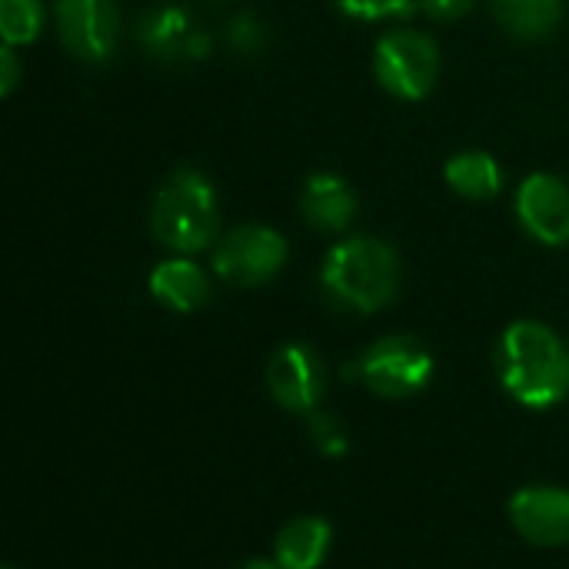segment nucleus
I'll list each match as a JSON object with an SVG mask.
<instances>
[{"mask_svg": "<svg viewBox=\"0 0 569 569\" xmlns=\"http://www.w3.org/2000/svg\"><path fill=\"white\" fill-rule=\"evenodd\" d=\"M17 80H20L17 53H13L10 47H3V50H0V93H3V97H7V93H13Z\"/></svg>", "mask_w": 569, "mask_h": 569, "instance_id": "obj_22", "label": "nucleus"}, {"mask_svg": "<svg viewBox=\"0 0 569 569\" xmlns=\"http://www.w3.org/2000/svg\"><path fill=\"white\" fill-rule=\"evenodd\" d=\"M343 377L363 383L377 397L407 400L430 383L433 357H430L427 343H420L417 337L393 333V337L370 343L350 367H343Z\"/></svg>", "mask_w": 569, "mask_h": 569, "instance_id": "obj_4", "label": "nucleus"}, {"mask_svg": "<svg viewBox=\"0 0 569 569\" xmlns=\"http://www.w3.org/2000/svg\"><path fill=\"white\" fill-rule=\"evenodd\" d=\"M517 217L523 230L547 243H569V187L553 173H533L517 190Z\"/></svg>", "mask_w": 569, "mask_h": 569, "instance_id": "obj_10", "label": "nucleus"}, {"mask_svg": "<svg viewBox=\"0 0 569 569\" xmlns=\"http://www.w3.org/2000/svg\"><path fill=\"white\" fill-rule=\"evenodd\" d=\"M287 263V240L260 223L237 227L213 250V273L230 287H260Z\"/></svg>", "mask_w": 569, "mask_h": 569, "instance_id": "obj_6", "label": "nucleus"}, {"mask_svg": "<svg viewBox=\"0 0 569 569\" xmlns=\"http://www.w3.org/2000/svg\"><path fill=\"white\" fill-rule=\"evenodd\" d=\"M300 207L313 230L340 233L350 227V220L357 213V197H353L350 183L340 180L337 173H313L303 187Z\"/></svg>", "mask_w": 569, "mask_h": 569, "instance_id": "obj_12", "label": "nucleus"}, {"mask_svg": "<svg viewBox=\"0 0 569 569\" xmlns=\"http://www.w3.org/2000/svg\"><path fill=\"white\" fill-rule=\"evenodd\" d=\"M333 543V530L323 517H297L290 520L273 543V560L283 569H317Z\"/></svg>", "mask_w": 569, "mask_h": 569, "instance_id": "obj_14", "label": "nucleus"}, {"mask_svg": "<svg viewBox=\"0 0 569 569\" xmlns=\"http://www.w3.org/2000/svg\"><path fill=\"white\" fill-rule=\"evenodd\" d=\"M3 569H10V567H3Z\"/></svg>", "mask_w": 569, "mask_h": 569, "instance_id": "obj_24", "label": "nucleus"}, {"mask_svg": "<svg viewBox=\"0 0 569 569\" xmlns=\"http://www.w3.org/2000/svg\"><path fill=\"white\" fill-rule=\"evenodd\" d=\"M307 433L317 447L320 457H343L350 450V433L347 427L333 417V413H323V410H313L307 413Z\"/></svg>", "mask_w": 569, "mask_h": 569, "instance_id": "obj_18", "label": "nucleus"}, {"mask_svg": "<svg viewBox=\"0 0 569 569\" xmlns=\"http://www.w3.org/2000/svg\"><path fill=\"white\" fill-rule=\"evenodd\" d=\"M510 520L517 533L533 547L569 543V490L560 487H523L510 500Z\"/></svg>", "mask_w": 569, "mask_h": 569, "instance_id": "obj_11", "label": "nucleus"}, {"mask_svg": "<svg viewBox=\"0 0 569 569\" xmlns=\"http://www.w3.org/2000/svg\"><path fill=\"white\" fill-rule=\"evenodd\" d=\"M240 569H283L277 560H247Z\"/></svg>", "mask_w": 569, "mask_h": 569, "instance_id": "obj_23", "label": "nucleus"}, {"mask_svg": "<svg viewBox=\"0 0 569 569\" xmlns=\"http://www.w3.org/2000/svg\"><path fill=\"white\" fill-rule=\"evenodd\" d=\"M497 20L520 40H540L553 33L563 17V0H493Z\"/></svg>", "mask_w": 569, "mask_h": 569, "instance_id": "obj_16", "label": "nucleus"}, {"mask_svg": "<svg viewBox=\"0 0 569 569\" xmlns=\"http://www.w3.org/2000/svg\"><path fill=\"white\" fill-rule=\"evenodd\" d=\"M337 7L357 20H397L417 10L413 0H337Z\"/></svg>", "mask_w": 569, "mask_h": 569, "instance_id": "obj_19", "label": "nucleus"}, {"mask_svg": "<svg viewBox=\"0 0 569 569\" xmlns=\"http://www.w3.org/2000/svg\"><path fill=\"white\" fill-rule=\"evenodd\" d=\"M227 43H230V50H237V53H243V57H253V53L263 50L267 30H263V23H260L253 13H240V17H233L230 27H227Z\"/></svg>", "mask_w": 569, "mask_h": 569, "instance_id": "obj_20", "label": "nucleus"}, {"mask_svg": "<svg viewBox=\"0 0 569 569\" xmlns=\"http://www.w3.org/2000/svg\"><path fill=\"white\" fill-rule=\"evenodd\" d=\"M43 27V0H0V33L7 47L37 40Z\"/></svg>", "mask_w": 569, "mask_h": 569, "instance_id": "obj_17", "label": "nucleus"}, {"mask_svg": "<svg viewBox=\"0 0 569 569\" xmlns=\"http://www.w3.org/2000/svg\"><path fill=\"white\" fill-rule=\"evenodd\" d=\"M497 377L517 403L530 410L557 407L569 397V350L550 327L520 320L500 337Z\"/></svg>", "mask_w": 569, "mask_h": 569, "instance_id": "obj_1", "label": "nucleus"}, {"mask_svg": "<svg viewBox=\"0 0 569 569\" xmlns=\"http://www.w3.org/2000/svg\"><path fill=\"white\" fill-rule=\"evenodd\" d=\"M377 80L400 100H420L430 93L440 73L437 43L420 30H390L373 50Z\"/></svg>", "mask_w": 569, "mask_h": 569, "instance_id": "obj_5", "label": "nucleus"}, {"mask_svg": "<svg viewBox=\"0 0 569 569\" xmlns=\"http://www.w3.org/2000/svg\"><path fill=\"white\" fill-rule=\"evenodd\" d=\"M420 3H423V10H427L430 17H437V20H460L463 13L473 10L477 0H420Z\"/></svg>", "mask_w": 569, "mask_h": 569, "instance_id": "obj_21", "label": "nucleus"}, {"mask_svg": "<svg viewBox=\"0 0 569 569\" xmlns=\"http://www.w3.org/2000/svg\"><path fill=\"white\" fill-rule=\"evenodd\" d=\"M320 283L333 303L357 313H377L390 307L400 290V257L383 240L350 237L327 253Z\"/></svg>", "mask_w": 569, "mask_h": 569, "instance_id": "obj_2", "label": "nucleus"}, {"mask_svg": "<svg viewBox=\"0 0 569 569\" xmlns=\"http://www.w3.org/2000/svg\"><path fill=\"white\" fill-rule=\"evenodd\" d=\"M150 293L177 313H193L210 300V280L193 260L177 257V260H163L160 267H153Z\"/></svg>", "mask_w": 569, "mask_h": 569, "instance_id": "obj_13", "label": "nucleus"}, {"mask_svg": "<svg viewBox=\"0 0 569 569\" xmlns=\"http://www.w3.org/2000/svg\"><path fill=\"white\" fill-rule=\"evenodd\" d=\"M443 173H447V183L460 197H470V200H490L503 187L500 163L490 153H483V150H467V153L450 157Z\"/></svg>", "mask_w": 569, "mask_h": 569, "instance_id": "obj_15", "label": "nucleus"}, {"mask_svg": "<svg viewBox=\"0 0 569 569\" xmlns=\"http://www.w3.org/2000/svg\"><path fill=\"white\" fill-rule=\"evenodd\" d=\"M140 43L150 57L163 60V63H187V60H203L210 53V37L207 30L197 27L193 13L177 7V3H163L153 7L140 17Z\"/></svg>", "mask_w": 569, "mask_h": 569, "instance_id": "obj_9", "label": "nucleus"}, {"mask_svg": "<svg viewBox=\"0 0 569 569\" xmlns=\"http://www.w3.org/2000/svg\"><path fill=\"white\" fill-rule=\"evenodd\" d=\"M267 390L290 413L320 410L327 390V370L310 343H287L267 363Z\"/></svg>", "mask_w": 569, "mask_h": 569, "instance_id": "obj_7", "label": "nucleus"}, {"mask_svg": "<svg viewBox=\"0 0 569 569\" xmlns=\"http://www.w3.org/2000/svg\"><path fill=\"white\" fill-rule=\"evenodd\" d=\"M57 30L67 50L87 63H103L117 50L120 13L113 0H57Z\"/></svg>", "mask_w": 569, "mask_h": 569, "instance_id": "obj_8", "label": "nucleus"}, {"mask_svg": "<svg viewBox=\"0 0 569 569\" xmlns=\"http://www.w3.org/2000/svg\"><path fill=\"white\" fill-rule=\"evenodd\" d=\"M150 233L160 247L173 253L207 250L217 237V193L213 183L193 170H173L153 193L150 203Z\"/></svg>", "mask_w": 569, "mask_h": 569, "instance_id": "obj_3", "label": "nucleus"}]
</instances>
